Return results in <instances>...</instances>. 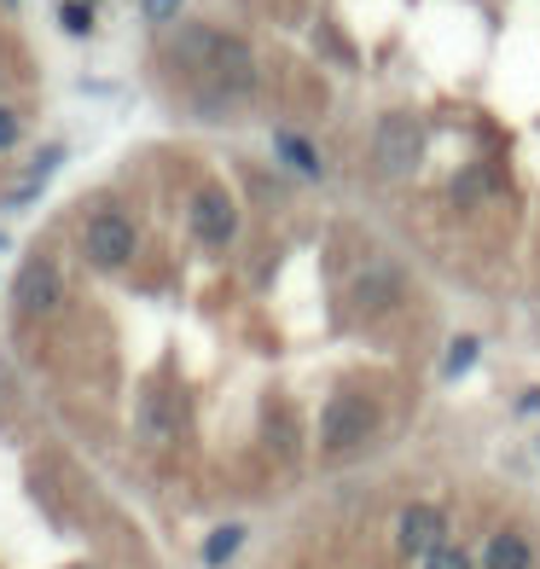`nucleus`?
Here are the masks:
<instances>
[{
  "label": "nucleus",
  "mask_w": 540,
  "mask_h": 569,
  "mask_svg": "<svg viewBox=\"0 0 540 569\" xmlns=\"http://www.w3.org/2000/svg\"><path fill=\"white\" fill-rule=\"evenodd\" d=\"M180 59L198 64L203 76H210V82L233 88V93L256 88V64H250V53H244V41H233V36H216V30H187V36H180Z\"/></svg>",
  "instance_id": "1"
},
{
  "label": "nucleus",
  "mask_w": 540,
  "mask_h": 569,
  "mask_svg": "<svg viewBox=\"0 0 540 569\" xmlns=\"http://www.w3.org/2000/svg\"><path fill=\"white\" fill-rule=\"evenodd\" d=\"M59 302H64V273L53 256H30V262L18 268V284H12V308L18 315H30V320H47V315H59Z\"/></svg>",
  "instance_id": "2"
},
{
  "label": "nucleus",
  "mask_w": 540,
  "mask_h": 569,
  "mask_svg": "<svg viewBox=\"0 0 540 569\" xmlns=\"http://www.w3.org/2000/svg\"><path fill=\"white\" fill-rule=\"evenodd\" d=\"M372 425H378V407L367 396H338L326 407V419H320V442H326V453L360 448L372 436Z\"/></svg>",
  "instance_id": "3"
},
{
  "label": "nucleus",
  "mask_w": 540,
  "mask_h": 569,
  "mask_svg": "<svg viewBox=\"0 0 540 569\" xmlns=\"http://www.w3.org/2000/svg\"><path fill=\"white\" fill-rule=\"evenodd\" d=\"M82 250L93 268H122L128 256H134V221L122 210H99L88 227H82Z\"/></svg>",
  "instance_id": "4"
},
{
  "label": "nucleus",
  "mask_w": 540,
  "mask_h": 569,
  "mask_svg": "<svg viewBox=\"0 0 540 569\" xmlns=\"http://www.w3.org/2000/svg\"><path fill=\"white\" fill-rule=\"evenodd\" d=\"M192 232L210 250H221V244H233V232H239V210H233V198H227L221 187H203L198 198H192Z\"/></svg>",
  "instance_id": "5"
},
{
  "label": "nucleus",
  "mask_w": 540,
  "mask_h": 569,
  "mask_svg": "<svg viewBox=\"0 0 540 569\" xmlns=\"http://www.w3.org/2000/svg\"><path fill=\"white\" fill-rule=\"evenodd\" d=\"M396 540H401L407 558H430V552L448 547V517L436 506H407L401 523H396Z\"/></svg>",
  "instance_id": "6"
},
{
  "label": "nucleus",
  "mask_w": 540,
  "mask_h": 569,
  "mask_svg": "<svg viewBox=\"0 0 540 569\" xmlns=\"http://www.w3.org/2000/svg\"><path fill=\"white\" fill-rule=\"evenodd\" d=\"M419 151H424L419 122L383 117V128H378V163H383V169H390V174H413V169H419Z\"/></svg>",
  "instance_id": "7"
},
{
  "label": "nucleus",
  "mask_w": 540,
  "mask_h": 569,
  "mask_svg": "<svg viewBox=\"0 0 540 569\" xmlns=\"http://www.w3.org/2000/svg\"><path fill=\"white\" fill-rule=\"evenodd\" d=\"M396 297H401V268H367V273H354V308L383 315Z\"/></svg>",
  "instance_id": "8"
},
{
  "label": "nucleus",
  "mask_w": 540,
  "mask_h": 569,
  "mask_svg": "<svg viewBox=\"0 0 540 569\" xmlns=\"http://www.w3.org/2000/svg\"><path fill=\"white\" fill-rule=\"evenodd\" d=\"M262 436H268L273 459H297V453H302V430H297V419H291L286 407H268V425H262Z\"/></svg>",
  "instance_id": "9"
},
{
  "label": "nucleus",
  "mask_w": 540,
  "mask_h": 569,
  "mask_svg": "<svg viewBox=\"0 0 540 569\" xmlns=\"http://www.w3.org/2000/svg\"><path fill=\"white\" fill-rule=\"evenodd\" d=\"M482 569H534V552L523 535H494L482 552Z\"/></svg>",
  "instance_id": "10"
},
{
  "label": "nucleus",
  "mask_w": 540,
  "mask_h": 569,
  "mask_svg": "<svg viewBox=\"0 0 540 569\" xmlns=\"http://www.w3.org/2000/svg\"><path fill=\"white\" fill-rule=\"evenodd\" d=\"M239 547H244V529H239V523H227V529L210 535V547H203V563H227Z\"/></svg>",
  "instance_id": "11"
},
{
  "label": "nucleus",
  "mask_w": 540,
  "mask_h": 569,
  "mask_svg": "<svg viewBox=\"0 0 540 569\" xmlns=\"http://www.w3.org/2000/svg\"><path fill=\"white\" fill-rule=\"evenodd\" d=\"M140 430H146V442H169V430H174V419H169V401H146V419H140Z\"/></svg>",
  "instance_id": "12"
},
{
  "label": "nucleus",
  "mask_w": 540,
  "mask_h": 569,
  "mask_svg": "<svg viewBox=\"0 0 540 569\" xmlns=\"http://www.w3.org/2000/svg\"><path fill=\"white\" fill-rule=\"evenodd\" d=\"M482 192H488V174H482V169H466V174H459V187H453L459 203H471V198H482Z\"/></svg>",
  "instance_id": "13"
},
{
  "label": "nucleus",
  "mask_w": 540,
  "mask_h": 569,
  "mask_svg": "<svg viewBox=\"0 0 540 569\" xmlns=\"http://www.w3.org/2000/svg\"><path fill=\"white\" fill-rule=\"evenodd\" d=\"M471 360H477V338H459V343H453V355H448V378L471 372Z\"/></svg>",
  "instance_id": "14"
},
{
  "label": "nucleus",
  "mask_w": 540,
  "mask_h": 569,
  "mask_svg": "<svg viewBox=\"0 0 540 569\" xmlns=\"http://www.w3.org/2000/svg\"><path fill=\"white\" fill-rule=\"evenodd\" d=\"M279 151H286V158H291L297 169H308V174H314V169H320V163H314V151H308L302 140H291V134H279Z\"/></svg>",
  "instance_id": "15"
},
{
  "label": "nucleus",
  "mask_w": 540,
  "mask_h": 569,
  "mask_svg": "<svg viewBox=\"0 0 540 569\" xmlns=\"http://www.w3.org/2000/svg\"><path fill=\"white\" fill-rule=\"evenodd\" d=\"M424 569H471V558L459 552V547H442V552H430V558H424Z\"/></svg>",
  "instance_id": "16"
},
{
  "label": "nucleus",
  "mask_w": 540,
  "mask_h": 569,
  "mask_svg": "<svg viewBox=\"0 0 540 569\" xmlns=\"http://www.w3.org/2000/svg\"><path fill=\"white\" fill-rule=\"evenodd\" d=\"M59 18H64V30H88V7H82V0H70Z\"/></svg>",
  "instance_id": "17"
},
{
  "label": "nucleus",
  "mask_w": 540,
  "mask_h": 569,
  "mask_svg": "<svg viewBox=\"0 0 540 569\" xmlns=\"http://www.w3.org/2000/svg\"><path fill=\"white\" fill-rule=\"evenodd\" d=\"M7 146H18V117L0 106V151H7Z\"/></svg>",
  "instance_id": "18"
},
{
  "label": "nucleus",
  "mask_w": 540,
  "mask_h": 569,
  "mask_svg": "<svg viewBox=\"0 0 540 569\" xmlns=\"http://www.w3.org/2000/svg\"><path fill=\"white\" fill-rule=\"evenodd\" d=\"M180 0H146V18H174Z\"/></svg>",
  "instance_id": "19"
}]
</instances>
